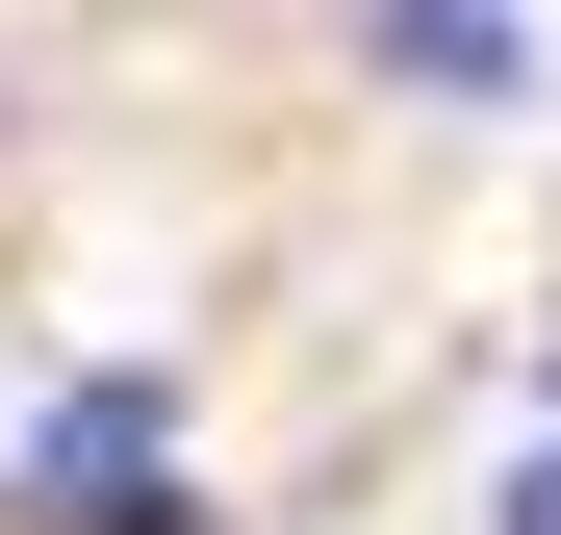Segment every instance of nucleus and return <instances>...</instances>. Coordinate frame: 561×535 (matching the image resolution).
<instances>
[{
	"instance_id": "1",
	"label": "nucleus",
	"mask_w": 561,
	"mask_h": 535,
	"mask_svg": "<svg viewBox=\"0 0 561 535\" xmlns=\"http://www.w3.org/2000/svg\"><path fill=\"white\" fill-rule=\"evenodd\" d=\"M179 408H205L179 357H77V383H26V408H0V510H26V535H128V510L179 485Z\"/></svg>"
},
{
	"instance_id": "2",
	"label": "nucleus",
	"mask_w": 561,
	"mask_h": 535,
	"mask_svg": "<svg viewBox=\"0 0 561 535\" xmlns=\"http://www.w3.org/2000/svg\"><path fill=\"white\" fill-rule=\"evenodd\" d=\"M357 77H383V103H536L561 26H511V0H409V26H357Z\"/></svg>"
},
{
	"instance_id": "3",
	"label": "nucleus",
	"mask_w": 561,
	"mask_h": 535,
	"mask_svg": "<svg viewBox=\"0 0 561 535\" xmlns=\"http://www.w3.org/2000/svg\"><path fill=\"white\" fill-rule=\"evenodd\" d=\"M485 535H561V433H536V460H511V485H485Z\"/></svg>"
},
{
	"instance_id": "4",
	"label": "nucleus",
	"mask_w": 561,
	"mask_h": 535,
	"mask_svg": "<svg viewBox=\"0 0 561 535\" xmlns=\"http://www.w3.org/2000/svg\"><path fill=\"white\" fill-rule=\"evenodd\" d=\"M128 535H205V485H153V510H128Z\"/></svg>"
},
{
	"instance_id": "5",
	"label": "nucleus",
	"mask_w": 561,
	"mask_h": 535,
	"mask_svg": "<svg viewBox=\"0 0 561 535\" xmlns=\"http://www.w3.org/2000/svg\"><path fill=\"white\" fill-rule=\"evenodd\" d=\"M511 383H536V433H561V332H536V357H511Z\"/></svg>"
}]
</instances>
